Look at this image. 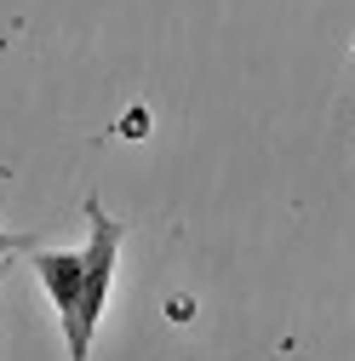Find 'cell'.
Instances as JSON below:
<instances>
[{
	"label": "cell",
	"instance_id": "2",
	"mask_svg": "<svg viewBox=\"0 0 355 361\" xmlns=\"http://www.w3.org/2000/svg\"><path fill=\"white\" fill-rule=\"evenodd\" d=\"M35 247H40V241L23 235V230H0V264H6L12 252H35Z\"/></svg>",
	"mask_w": 355,
	"mask_h": 361
},
{
	"label": "cell",
	"instance_id": "1",
	"mask_svg": "<svg viewBox=\"0 0 355 361\" xmlns=\"http://www.w3.org/2000/svg\"><path fill=\"white\" fill-rule=\"evenodd\" d=\"M86 224H92V241L80 252H46L35 247V276L46 287V298L58 304V322L69 338V361H92V327L109 304V281H115V258H120V235L126 224L104 212V201H86Z\"/></svg>",
	"mask_w": 355,
	"mask_h": 361
}]
</instances>
